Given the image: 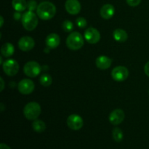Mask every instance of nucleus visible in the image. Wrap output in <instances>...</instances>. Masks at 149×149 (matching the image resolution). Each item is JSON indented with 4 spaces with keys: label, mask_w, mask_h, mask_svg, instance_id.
<instances>
[{
    "label": "nucleus",
    "mask_w": 149,
    "mask_h": 149,
    "mask_svg": "<svg viewBox=\"0 0 149 149\" xmlns=\"http://www.w3.org/2000/svg\"><path fill=\"white\" fill-rule=\"evenodd\" d=\"M36 13L42 20H50L56 13V7L55 4L50 1H43L38 5Z\"/></svg>",
    "instance_id": "nucleus-1"
},
{
    "label": "nucleus",
    "mask_w": 149,
    "mask_h": 149,
    "mask_svg": "<svg viewBox=\"0 0 149 149\" xmlns=\"http://www.w3.org/2000/svg\"><path fill=\"white\" fill-rule=\"evenodd\" d=\"M42 109L40 105L36 102H30L25 106L23 114L29 120H36L41 114Z\"/></svg>",
    "instance_id": "nucleus-2"
},
{
    "label": "nucleus",
    "mask_w": 149,
    "mask_h": 149,
    "mask_svg": "<svg viewBox=\"0 0 149 149\" xmlns=\"http://www.w3.org/2000/svg\"><path fill=\"white\" fill-rule=\"evenodd\" d=\"M84 39L81 33L78 31L72 32L66 39V45L71 50H78L84 45Z\"/></svg>",
    "instance_id": "nucleus-3"
},
{
    "label": "nucleus",
    "mask_w": 149,
    "mask_h": 149,
    "mask_svg": "<svg viewBox=\"0 0 149 149\" xmlns=\"http://www.w3.org/2000/svg\"><path fill=\"white\" fill-rule=\"evenodd\" d=\"M38 17L33 11H28L22 16V24L26 30L33 31L38 25Z\"/></svg>",
    "instance_id": "nucleus-4"
},
{
    "label": "nucleus",
    "mask_w": 149,
    "mask_h": 149,
    "mask_svg": "<svg viewBox=\"0 0 149 149\" xmlns=\"http://www.w3.org/2000/svg\"><path fill=\"white\" fill-rule=\"evenodd\" d=\"M42 71L40 65L36 61H29L25 64L23 67V72L27 77L33 78L39 75Z\"/></svg>",
    "instance_id": "nucleus-5"
},
{
    "label": "nucleus",
    "mask_w": 149,
    "mask_h": 149,
    "mask_svg": "<svg viewBox=\"0 0 149 149\" xmlns=\"http://www.w3.org/2000/svg\"><path fill=\"white\" fill-rule=\"evenodd\" d=\"M3 71L9 77H14L19 71V65L14 59H9L4 61L2 65Z\"/></svg>",
    "instance_id": "nucleus-6"
},
{
    "label": "nucleus",
    "mask_w": 149,
    "mask_h": 149,
    "mask_svg": "<svg viewBox=\"0 0 149 149\" xmlns=\"http://www.w3.org/2000/svg\"><path fill=\"white\" fill-rule=\"evenodd\" d=\"M112 78L116 81H124L129 77V71L125 66H116L112 70Z\"/></svg>",
    "instance_id": "nucleus-7"
},
{
    "label": "nucleus",
    "mask_w": 149,
    "mask_h": 149,
    "mask_svg": "<svg viewBox=\"0 0 149 149\" xmlns=\"http://www.w3.org/2000/svg\"><path fill=\"white\" fill-rule=\"evenodd\" d=\"M34 88V83L33 82L32 80L28 79H22L17 85V90L23 95L31 94L33 93Z\"/></svg>",
    "instance_id": "nucleus-8"
},
{
    "label": "nucleus",
    "mask_w": 149,
    "mask_h": 149,
    "mask_svg": "<svg viewBox=\"0 0 149 149\" xmlns=\"http://www.w3.org/2000/svg\"><path fill=\"white\" fill-rule=\"evenodd\" d=\"M67 125L73 130H79L83 127V119L77 114H71L67 119Z\"/></svg>",
    "instance_id": "nucleus-9"
},
{
    "label": "nucleus",
    "mask_w": 149,
    "mask_h": 149,
    "mask_svg": "<svg viewBox=\"0 0 149 149\" xmlns=\"http://www.w3.org/2000/svg\"><path fill=\"white\" fill-rule=\"evenodd\" d=\"M84 38L90 44H97L100 40V33L96 29L90 27L84 32Z\"/></svg>",
    "instance_id": "nucleus-10"
},
{
    "label": "nucleus",
    "mask_w": 149,
    "mask_h": 149,
    "mask_svg": "<svg viewBox=\"0 0 149 149\" xmlns=\"http://www.w3.org/2000/svg\"><path fill=\"white\" fill-rule=\"evenodd\" d=\"M35 46V42L31 36H23L18 41V47L23 52H28L33 49Z\"/></svg>",
    "instance_id": "nucleus-11"
},
{
    "label": "nucleus",
    "mask_w": 149,
    "mask_h": 149,
    "mask_svg": "<svg viewBox=\"0 0 149 149\" xmlns=\"http://www.w3.org/2000/svg\"><path fill=\"white\" fill-rule=\"evenodd\" d=\"M125 112L122 109H115L109 115V122L113 125H119L125 119Z\"/></svg>",
    "instance_id": "nucleus-12"
},
{
    "label": "nucleus",
    "mask_w": 149,
    "mask_h": 149,
    "mask_svg": "<svg viewBox=\"0 0 149 149\" xmlns=\"http://www.w3.org/2000/svg\"><path fill=\"white\" fill-rule=\"evenodd\" d=\"M66 11L71 15H77L81 11V4L78 0H66L65 3Z\"/></svg>",
    "instance_id": "nucleus-13"
},
{
    "label": "nucleus",
    "mask_w": 149,
    "mask_h": 149,
    "mask_svg": "<svg viewBox=\"0 0 149 149\" xmlns=\"http://www.w3.org/2000/svg\"><path fill=\"white\" fill-rule=\"evenodd\" d=\"M112 60L106 55H100L97 57L95 61L96 65L101 70H106L111 65Z\"/></svg>",
    "instance_id": "nucleus-14"
},
{
    "label": "nucleus",
    "mask_w": 149,
    "mask_h": 149,
    "mask_svg": "<svg viewBox=\"0 0 149 149\" xmlns=\"http://www.w3.org/2000/svg\"><path fill=\"white\" fill-rule=\"evenodd\" d=\"M60 42H61L60 36L55 33L48 35L45 40L47 47H48L49 49H55L58 47L60 45Z\"/></svg>",
    "instance_id": "nucleus-15"
},
{
    "label": "nucleus",
    "mask_w": 149,
    "mask_h": 149,
    "mask_svg": "<svg viewBox=\"0 0 149 149\" xmlns=\"http://www.w3.org/2000/svg\"><path fill=\"white\" fill-rule=\"evenodd\" d=\"M100 15L103 19H110L113 16L115 13V8L112 4H106L103 5L100 9Z\"/></svg>",
    "instance_id": "nucleus-16"
},
{
    "label": "nucleus",
    "mask_w": 149,
    "mask_h": 149,
    "mask_svg": "<svg viewBox=\"0 0 149 149\" xmlns=\"http://www.w3.org/2000/svg\"><path fill=\"white\" fill-rule=\"evenodd\" d=\"M113 36L116 41L119 42H125L127 40L128 34L125 30L121 29H117L113 31Z\"/></svg>",
    "instance_id": "nucleus-17"
},
{
    "label": "nucleus",
    "mask_w": 149,
    "mask_h": 149,
    "mask_svg": "<svg viewBox=\"0 0 149 149\" xmlns=\"http://www.w3.org/2000/svg\"><path fill=\"white\" fill-rule=\"evenodd\" d=\"M15 52L14 46L11 43L4 44L1 47V53L4 57L8 58V57L12 56Z\"/></svg>",
    "instance_id": "nucleus-18"
},
{
    "label": "nucleus",
    "mask_w": 149,
    "mask_h": 149,
    "mask_svg": "<svg viewBox=\"0 0 149 149\" xmlns=\"http://www.w3.org/2000/svg\"><path fill=\"white\" fill-rule=\"evenodd\" d=\"M12 5L16 11L22 12L27 8L28 3L26 2V0H13Z\"/></svg>",
    "instance_id": "nucleus-19"
},
{
    "label": "nucleus",
    "mask_w": 149,
    "mask_h": 149,
    "mask_svg": "<svg viewBox=\"0 0 149 149\" xmlns=\"http://www.w3.org/2000/svg\"><path fill=\"white\" fill-rule=\"evenodd\" d=\"M32 127L35 132H38V133H41L43 132L44 131L46 130V125L45 122L39 119H36L33 121V124H32Z\"/></svg>",
    "instance_id": "nucleus-20"
},
{
    "label": "nucleus",
    "mask_w": 149,
    "mask_h": 149,
    "mask_svg": "<svg viewBox=\"0 0 149 149\" xmlns=\"http://www.w3.org/2000/svg\"><path fill=\"white\" fill-rule=\"evenodd\" d=\"M39 81H40V84L44 87H49L52 84V78L49 74H44L41 76Z\"/></svg>",
    "instance_id": "nucleus-21"
},
{
    "label": "nucleus",
    "mask_w": 149,
    "mask_h": 149,
    "mask_svg": "<svg viewBox=\"0 0 149 149\" xmlns=\"http://www.w3.org/2000/svg\"><path fill=\"white\" fill-rule=\"evenodd\" d=\"M112 135H113V140L117 143L121 142L123 140V132L122 131V130L118 127H115L113 130V131H112Z\"/></svg>",
    "instance_id": "nucleus-22"
},
{
    "label": "nucleus",
    "mask_w": 149,
    "mask_h": 149,
    "mask_svg": "<svg viewBox=\"0 0 149 149\" xmlns=\"http://www.w3.org/2000/svg\"><path fill=\"white\" fill-rule=\"evenodd\" d=\"M63 29L65 31V32H71L72 31V30L74 29V24L72 23V22L71 20H66L65 21H63L62 25Z\"/></svg>",
    "instance_id": "nucleus-23"
},
{
    "label": "nucleus",
    "mask_w": 149,
    "mask_h": 149,
    "mask_svg": "<svg viewBox=\"0 0 149 149\" xmlns=\"http://www.w3.org/2000/svg\"><path fill=\"white\" fill-rule=\"evenodd\" d=\"M76 23H77V26H78L79 28H80V29H84V28H86V26H87V25L86 19L82 17H77V20H76Z\"/></svg>",
    "instance_id": "nucleus-24"
},
{
    "label": "nucleus",
    "mask_w": 149,
    "mask_h": 149,
    "mask_svg": "<svg viewBox=\"0 0 149 149\" xmlns=\"http://www.w3.org/2000/svg\"><path fill=\"white\" fill-rule=\"evenodd\" d=\"M37 4H36V1L34 0H30V1L28 2V6L27 8L29 11H33L36 9H37Z\"/></svg>",
    "instance_id": "nucleus-25"
},
{
    "label": "nucleus",
    "mask_w": 149,
    "mask_h": 149,
    "mask_svg": "<svg viewBox=\"0 0 149 149\" xmlns=\"http://www.w3.org/2000/svg\"><path fill=\"white\" fill-rule=\"evenodd\" d=\"M126 1L128 5L131 6V7H136V6L139 5L140 3L141 2V0H126Z\"/></svg>",
    "instance_id": "nucleus-26"
},
{
    "label": "nucleus",
    "mask_w": 149,
    "mask_h": 149,
    "mask_svg": "<svg viewBox=\"0 0 149 149\" xmlns=\"http://www.w3.org/2000/svg\"><path fill=\"white\" fill-rule=\"evenodd\" d=\"M144 72L149 77V61L146 63V64L144 66Z\"/></svg>",
    "instance_id": "nucleus-27"
},
{
    "label": "nucleus",
    "mask_w": 149,
    "mask_h": 149,
    "mask_svg": "<svg viewBox=\"0 0 149 149\" xmlns=\"http://www.w3.org/2000/svg\"><path fill=\"white\" fill-rule=\"evenodd\" d=\"M20 17H21V15H20V13H19V12L16 11V13H15L14 14V18L15 19V20H19Z\"/></svg>",
    "instance_id": "nucleus-28"
},
{
    "label": "nucleus",
    "mask_w": 149,
    "mask_h": 149,
    "mask_svg": "<svg viewBox=\"0 0 149 149\" xmlns=\"http://www.w3.org/2000/svg\"><path fill=\"white\" fill-rule=\"evenodd\" d=\"M0 149H11L5 143H1L0 144Z\"/></svg>",
    "instance_id": "nucleus-29"
},
{
    "label": "nucleus",
    "mask_w": 149,
    "mask_h": 149,
    "mask_svg": "<svg viewBox=\"0 0 149 149\" xmlns=\"http://www.w3.org/2000/svg\"><path fill=\"white\" fill-rule=\"evenodd\" d=\"M0 81H1V91H3V90H4V80H3V79L2 78H1L0 79Z\"/></svg>",
    "instance_id": "nucleus-30"
},
{
    "label": "nucleus",
    "mask_w": 149,
    "mask_h": 149,
    "mask_svg": "<svg viewBox=\"0 0 149 149\" xmlns=\"http://www.w3.org/2000/svg\"><path fill=\"white\" fill-rule=\"evenodd\" d=\"M0 19H1V24H0V26H1V27H2L3 23H4V19H3L2 16H0Z\"/></svg>",
    "instance_id": "nucleus-31"
},
{
    "label": "nucleus",
    "mask_w": 149,
    "mask_h": 149,
    "mask_svg": "<svg viewBox=\"0 0 149 149\" xmlns=\"http://www.w3.org/2000/svg\"><path fill=\"white\" fill-rule=\"evenodd\" d=\"M1 111H3V110H4V107H3V103H1Z\"/></svg>",
    "instance_id": "nucleus-32"
}]
</instances>
